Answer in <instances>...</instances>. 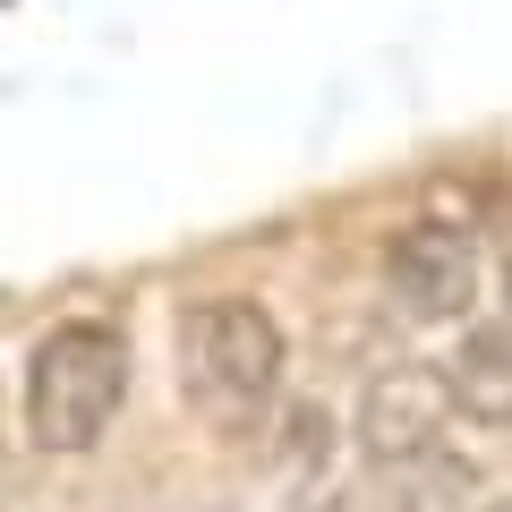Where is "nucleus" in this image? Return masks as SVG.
<instances>
[{
	"label": "nucleus",
	"mask_w": 512,
	"mask_h": 512,
	"mask_svg": "<svg viewBox=\"0 0 512 512\" xmlns=\"http://www.w3.org/2000/svg\"><path fill=\"white\" fill-rule=\"evenodd\" d=\"M128 402V333L103 316H69L26 359V436L43 453H86Z\"/></svg>",
	"instance_id": "obj_1"
},
{
	"label": "nucleus",
	"mask_w": 512,
	"mask_h": 512,
	"mask_svg": "<svg viewBox=\"0 0 512 512\" xmlns=\"http://www.w3.org/2000/svg\"><path fill=\"white\" fill-rule=\"evenodd\" d=\"M180 393L214 427H256L282 393V325L256 299H197L180 316Z\"/></svg>",
	"instance_id": "obj_2"
},
{
	"label": "nucleus",
	"mask_w": 512,
	"mask_h": 512,
	"mask_svg": "<svg viewBox=\"0 0 512 512\" xmlns=\"http://www.w3.org/2000/svg\"><path fill=\"white\" fill-rule=\"evenodd\" d=\"M453 376L444 367H384L359 384V453L367 470H427V461L453 453Z\"/></svg>",
	"instance_id": "obj_3"
},
{
	"label": "nucleus",
	"mask_w": 512,
	"mask_h": 512,
	"mask_svg": "<svg viewBox=\"0 0 512 512\" xmlns=\"http://www.w3.org/2000/svg\"><path fill=\"white\" fill-rule=\"evenodd\" d=\"M384 291L419 325H461L478 299V239L453 222H410L384 239Z\"/></svg>",
	"instance_id": "obj_4"
},
{
	"label": "nucleus",
	"mask_w": 512,
	"mask_h": 512,
	"mask_svg": "<svg viewBox=\"0 0 512 512\" xmlns=\"http://www.w3.org/2000/svg\"><path fill=\"white\" fill-rule=\"evenodd\" d=\"M453 402L478 427H512V325H470L453 350Z\"/></svg>",
	"instance_id": "obj_5"
},
{
	"label": "nucleus",
	"mask_w": 512,
	"mask_h": 512,
	"mask_svg": "<svg viewBox=\"0 0 512 512\" xmlns=\"http://www.w3.org/2000/svg\"><path fill=\"white\" fill-rule=\"evenodd\" d=\"M478 512H512V495H495V504H478Z\"/></svg>",
	"instance_id": "obj_6"
},
{
	"label": "nucleus",
	"mask_w": 512,
	"mask_h": 512,
	"mask_svg": "<svg viewBox=\"0 0 512 512\" xmlns=\"http://www.w3.org/2000/svg\"><path fill=\"white\" fill-rule=\"evenodd\" d=\"M504 308H512V265H504Z\"/></svg>",
	"instance_id": "obj_7"
}]
</instances>
